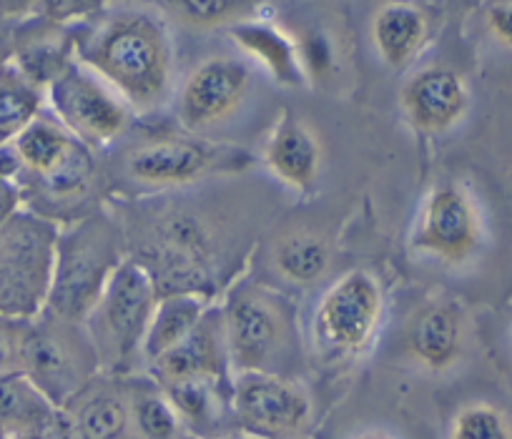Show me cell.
<instances>
[{
  "mask_svg": "<svg viewBox=\"0 0 512 439\" xmlns=\"http://www.w3.org/2000/svg\"><path fill=\"white\" fill-rule=\"evenodd\" d=\"M61 224L23 206L0 226V317L33 322L48 307Z\"/></svg>",
  "mask_w": 512,
  "mask_h": 439,
  "instance_id": "277c9868",
  "label": "cell"
},
{
  "mask_svg": "<svg viewBox=\"0 0 512 439\" xmlns=\"http://www.w3.org/2000/svg\"><path fill=\"white\" fill-rule=\"evenodd\" d=\"M231 417L249 439H302L314 417L307 389L277 372L231 377Z\"/></svg>",
  "mask_w": 512,
  "mask_h": 439,
  "instance_id": "ba28073f",
  "label": "cell"
},
{
  "mask_svg": "<svg viewBox=\"0 0 512 439\" xmlns=\"http://www.w3.org/2000/svg\"><path fill=\"white\" fill-rule=\"evenodd\" d=\"M18 369L56 407H66L96 374H101L86 327L48 312L23 324Z\"/></svg>",
  "mask_w": 512,
  "mask_h": 439,
  "instance_id": "8992f818",
  "label": "cell"
},
{
  "mask_svg": "<svg viewBox=\"0 0 512 439\" xmlns=\"http://www.w3.org/2000/svg\"><path fill=\"white\" fill-rule=\"evenodd\" d=\"M126 256V234L106 209H93L61 224L46 312L68 322H86Z\"/></svg>",
  "mask_w": 512,
  "mask_h": 439,
  "instance_id": "7a4b0ae2",
  "label": "cell"
},
{
  "mask_svg": "<svg viewBox=\"0 0 512 439\" xmlns=\"http://www.w3.org/2000/svg\"><path fill=\"white\" fill-rule=\"evenodd\" d=\"M384 319V291L367 269H352L324 289L312 317L314 342L327 357L354 359L369 352Z\"/></svg>",
  "mask_w": 512,
  "mask_h": 439,
  "instance_id": "52a82bcc",
  "label": "cell"
},
{
  "mask_svg": "<svg viewBox=\"0 0 512 439\" xmlns=\"http://www.w3.org/2000/svg\"><path fill=\"white\" fill-rule=\"evenodd\" d=\"M26 439H78L76 424H73L71 414L66 407L53 409L51 417L41 424L33 434H28Z\"/></svg>",
  "mask_w": 512,
  "mask_h": 439,
  "instance_id": "1f68e13d",
  "label": "cell"
},
{
  "mask_svg": "<svg viewBox=\"0 0 512 439\" xmlns=\"http://www.w3.org/2000/svg\"><path fill=\"white\" fill-rule=\"evenodd\" d=\"M430 38L427 16L412 3L390 0L372 18V43L379 58L392 71L410 66Z\"/></svg>",
  "mask_w": 512,
  "mask_h": 439,
  "instance_id": "d6986e66",
  "label": "cell"
},
{
  "mask_svg": "<svg viewBox=\"0 0 512 439\" xmlns=\"http://www.w3.org/2000/svg\"><path fill=\"white\" fill-rule=\"evenodd\" d=\"M400 103L415 131L440 136L465 118L470 108V88L452 68L427 66L402 86Z\"/></svg>",
  "mask_w": 512,
  "mask_h": 439,
  "instance_id": "4fadbf2b",
  "label": "cell"
},
{
  "mask_svg": "<svg viewBox=\"0 0 512 439\" xmlns=\"http://www.w3.org/2000/svg\"><path fill=\"white\" fill-rule=\"evenodd\" d=\"M13 48L8 46V41H6V36H0V68L6 66V63H11L13 61Z\"/></svg>",
  "mask_w": 512,
  "mask_h": 439,
  "instance_id": "8d00e7d4",
  "label": "cell"
},
{
  "mask_svg": "<svg viewBox=\"0 0 512 439\" xmlns=\"http://www.w3.org/2000/svg\"><path fill=\"white\" fill-rule=\"evenodd\" d=\"M103 0H38V18L48 23H71L93 16Z\"/></svg>",
  "mask_w": 512,
  "mask_h": 439,
  "instance_id": "f546056e",
  "label": "cell"
},
{
  "mask_svg": "<svg viewBox=\"0 0 512 439\" xmlns=\"http://www.w3.org/2000/svg\"><path fill=\"white\" fill-rule=\"evenodd\" d=\"M209 307V294H201V291H174V294L159 297L144 342L146 367L156 362L161 354L169 352L171 347H176L181 339L189 337L196 324L209 312Z\"/></svg>",
  "mask_w": 512,
  "mask_h": 439,
  "instance_id": "44dd1931",
  "label": "cell"
},
{
  "mask_svg": "<svg viewBox=\"0 0 512 439\" xmlns=\"http://www.w3.org/2000/svg\"><path fill=\"white\" fill-rule=\"evenodd\" d=\"M299 61H302L304 78L312 81H327L334 73V48L324 33L312 31L304 33L302 41L297 43Z\"/></svg>",
  "mask_w": 512,
  "mask_h": 439,
  "instance_id": "f1b7e54d",
  "label": "cell"
},
{
  "mask_svg": "<svg viewBox=\"0 0 512 439\" xmlns=\"http://www.w3.org/2000/svg\"><path fill=\"white\" fill-rule=\"evenodd\" d=\"M78 61L106 81L131 111L149 113L169 98L174 46L166 23L146 8H121L76 43Z\"/></svg>",
  "mask_w": 512,
  "mask_h": 439,
  "instance_id": "6da1fadb",
  "label": "cell"
},
{
  "mask_svg": "<svg viewBox=\"0 0 512 439\" xmlns=\"http://www.w3.org/2000/svg\"><path fill=\"white\" fill-rule=\"evenodd\" d=\"M211 439H249V437H244V434H239V432H229V434H219V437H211Z\"/></svg>",
  "mask_w": 512,
  "mask_h": 439,
  "instance_id": "74e56055",
  "label": "cell"
},
{
  "mask_svg": "<svg viewBox=\"0 0 512 439\" xmlns=\"http://www.w3.org/2000/svg\"><path fill=\"white\" fill-rule=\"evenodd\" d=\"M231 377L279 372L297 329L294 307L267 284H234L221 304Z\"/></svg>",
  "mask_w": 512,
  "mask_h": 439,
  "instance_id": "5b68a950",
  "label": "cell"
},
{
  "mask_svg": "<svg viewBox=\"0 0 512 439\" xmlns=\"http://www.w3.org/2000/svg\"><path fill=\"white\" fill-rule=\"evenodd\" d=\"M482 216L470 191L457 181L435 184L420 201L410 249L445 266H462L480 251Z\"/></svg>",
  "mask_w": 512,
  "mask_h": 439,
  "instance_id": "30bf717a",
  "label": "cell"
},
{
  "mask_svg": "<svg viewBox=\"0 0 512 439\" xmlns=\"http://www.w3.org/2000/svg\"><path fill=\"white\" fill-rule=\"evenodd\" d=\"M46 88L33 83L16 63L0 68V146L13 143L43 113Z\"/></svg>",
  "mask_w": 512,
  "mask_h": 439,
  "instance_id": "cb8c5ba5",
  "label": "cell"
},
{
  "mask_svg": "<svg viewBox=\"0 0 512 439\" xmlns=\"http://www.w3.org/2000/svg\"><path fill=\"white\" fill-rule=\"evenodd\" d=\"M447 439H512V422L490 402H470L457 409Z\"/></svg>",
  "mask_w": 512,
  "mask_h": 439,
  "instance_id": "4316f807",
  "label": "cell"
},
{
  "mask_svg": "<svg viewBox=\"0 0 512 439\" xmlns=\"http://www.w3.org/2000/svg\"><path fill=\"white\" fill-rule=\"evenodd\" d=\"M156 302L159 289L154 276L128 254L83 322L103 374L131 377L144 364V342Z\"/></svg>",
  "mask_w": 512,
  "mask_h": 439,
  "instance_id": "3957f363",
  "label": "cell"
},
{
  "mask_svg": "<svg viewBox=\"0 0 512 439\" xmlns=\"http://www.w3.org/2000/svg\"><path fill=\"white\" fill-rule=\"evenodd\" d=\"M13 146L21 156L23 179H43V176L61 169L76 154L81 141H76L61 121L41 113L31 126L23 128Z\"/></svg>",
  "mask_w": 512,
  "mask_h": 439,
  "instance_id": "7402d4cb",
  "label": "cell"
},
{
  "mask_svg": "<svg viewBox=\"0 0 512 439\" xmlns=\"http://www.w3.org/2000/svg\"><path fill=\"white\" fill-rule=\"evenodd\" d=\"M26 322L0 317V374L18 369V352H21V334Z\"/></svg>",
  "mask_w": 512,
  "mask_h": 439,
  "instance_id": "4dcf8cb0",
  "label": "cell"
},
{
  "mask_svg": "<svg viewBox=\"0 0 512 439\" xmlns=\"http://www.w3.org/2000/svg\"><path fill=\"white\" fill-rule=\"evenodd\" d=\"M131 389V409L141 439H181L186 434L179 414L171 407L164 389L154 382H128Z\"/></svg>",
  "mask_w": 512,
  "mask_h": 439,
  "instance_id": "484cf974",
  "label": "cell"
},
{
  "mask_svg": "<svg viewBox=\"0 0 512 439\" xmlns=\"http://www.w3.org/2000/svg\"><path fill=\"white\" fill-rule=\"evenodd\" d=\"M56 404L21 372L0 374V439L28 437L53 414Z\"/></svg>",
  "mask_w": 512,
  "mask_h": 439,
  "instance_id": "603a6c76",
  "label": "cell"
},
{
  "mask_svg": "<svg viewBox=\"0 0 512 439\" xmlns=\"http://www.w3.org/2000/svg\"><path fill=\"white\" fill-rule=\"evenodd\" d=\"M329 261H332L329 244L312 231H294L274 244V269L289 284H317L327 274Z\"/></svg>",
  "mask_w": 512,
  "mask_h": 439,
  "instance_id": "d4e9b609",
  "label": "cell"
},
{
  "mask_svg": "<svg viewBox=\"0 0 512 439\" xmlns=\"http://www.w3.org/2000/svg\"><path fill=\"white\" fill-rule=\"evenodd\" d=\"M149 374L156 384H174L184 379H216L231 382V362L226 349L224 317L221 304H211L194 332L176 347L149 364Z\"/></svg>",
  "mask_w": 512,
  "mask_h": 439,
  "instance_id": "5bb4252c",
  "label": "cell"
},
{
  "mask_svg": "<svg viewBox=\"0 0 512 439\" xmlns=\"http://www.w3.org/2000/svg\"><path fill=\"white\" fill-rule=\"evenodd\" d=\"M465 342V314L452 299L425 302L407 322V354L417 367L430 374H445L455 369L465 354Z\"/></svg>",
  "mask_w": 512,
  "mask_h": 439,
  "instance_id": "9a60e30c",
  "label": "cell"
},
{
  "mask_svg": "<svg viewBox=\"0 0 512 439\" xmlns=\"http://www.w3.org/2000/svg\"><path fill=\"white\" fill-rule=\"evenodd\" d=\"M36 13L38 0H0V21H26Z\"/></svg>",
  "mask_w": 512,
  "mask_h": 439,
  "instance_id": "e575fe53",
  "label": "cell"
},
{
  "mask_svg": "<svg viewBox=\"0 0 512 439\" xmlns=\"http://www.w3.org/2000/svg\"><path fill=\"white\" fill-rule=\"evenodd\" d=\"M8 439H26V437H8Z\"/></svg>",
  "mask_w": 512,
  "mask_h": 439,
  "instance_id": "f35d334b",
  "label": "cell"
},
{
  "mask_svg": "<svg viewBox=\"0 0 512 439\" xmlns=\"http://www.w3.org/2000/svg\"><path fill=\"white\" fill-rule=\"evenodd\" d=\"M349 439H397V437L392 432H387V429L372 427V429H362V432L352 434Z\"/></svg>",
  "mask_w": 512,
  "mask_h": 439,
  "instance_id": "d590c367",
  "label": "cell"
},
{
  "mask_svg": "<svg viewBox=\"0 0 512 439\" xmlns=\"http://www.w3.org/2000/svg\"><path fill=\"white\" fill-rule=\"evenodd\" d=\"M487 28L502 46L512 48V3H497L487 13Z\"/></svg>",
  "mask_w": 512,
  "mask_h": 439,
  "instance_id": "d6a6232c",
  "label": "cell"
},
{
  "mask_svg": "<svg viewBox=\"0 0 512 439\" xmlns=\"http://www.w3.org/2000/svg\"><path fill=\"white\" fill-rule=\"evenodd\" d=\"M78 439H141L126 377L96 374L66 404Z\"/></svg>",
  "mask_w": 512,
  "mask_h": 439,
  "instance_id": "2e32d148",
  "label": "cell"
},
{
  "mask_svg": "<svg viewBox=\"0 0 512 439\" xmlns=\"http://www.w3.org/2000/svg\"><path fill=\"white\" fill-rule=\"evenodd\" d=\"M249 164V154L234 146L201 138H159L134 149L126 159L128 179L149 189H181L206 176L239 171Z\"/></svg>",
  "mask_w": 512,
  "mask_h": 439,
  "instance_id": "8fae6325",
  "label": "cell"
},
{
  "mask_svg": "<svg viewBox=\"0 0 512 439\" xmlns=\"http://www.w3.org/2000/svg\"><path fill=\"white\" fill-rule=\"evenodd\" d=\"M254 0H166V6L176 13V18L194 28L234 26Z\"/></svg>",
  "mask_w": 512,
  "mask_h": 439,
  "instance_id": "83f0119b",
  "label": "cell"
},
{
  "mask_svg": "<svg viewBox=\"0 0 512 439\" xmlns=\"http://www.w3.org/2000/svg\"><path fill=\"white\" fill-rule=\"evenodd\" d=\"M322 141L304 118L284 111L264 146V166L297 194H309L322 174Z\"/></svg>",
  "mask_w": 512,
  "mask_h": 439,
  "instance_id": "e0dca14e",
  "label": "cell"
},
{
  "mask_svg": "<svg viewBox=\"0 0 512 439\" xmlns=\"http://www.w3.org/2000/svg\"><path fill=\"white\" fill-rule=\"evenodd\" d=\"M23 206H26V201H23L21 184L11 179H0V226L6 224L13 214H18Z\"/></svg>",
  "mask_w": 512,
  "mask_h": 439,
  "instance_id": "836d02e7",
  "label": "cell"
},
{
  "mask_svg": "<svg viewBox=\"0 0 512 439\" xmlns=\"http://www.w3.org/2000/svg\"><path fill=\"white\" fill-rule=\"evenodd\" d=\"M229 36L246 56L267 68L269 76L282 86L297 88L307 81L302 61H299L297 43L272 23L239 21L229 28Z\"/></svg>",
  "mask_w": 512,
  "mask_h": 439,
  "instance_id": "ffe728a7",
  "label": "cell"
},
{
  "mask_svg": "<svg viewBox=\"0 0 512 439\" xmlns=\"http://www.w3.org/2000/svg\"><path fill=\"white\" fill-rule=\"evenodd\" d=\"M251 86V73L241 58L209 56L186 76L179 91V123L189 133H204L239 113Z\"/></svg>",
  "mask_w": 512,
  "mask_h": 439,
  "instance_id": "7c38bea8",
  "label": "cell"
},
{
  "mask_svg": "<svg viewBox=\"0 0 512 439\" xmlns=\"http://www.w3.org/2000/svg\"><path fill=\"white\" fill-rule=\"evenodd\" d=\"M46 101L53 118L68 128L86 149H103L126 133L131 108L81 61H73L51 86Z\"/></svg>",
  "mask_w": 512,
  "mask_h": 439,
  "instance_id": "9c48e42d",
  "label": "cell"
},
{
  "mask_svg": "<svg viewBox=\"0 0 512 439\" xmlns=\"http://www.w3.org/2000/svg\"><path fill=\"white\" fill-rule=\"evenodd\" d=\"M179 414L186 434L196 439H211L226 432V417H231V382L216 379H184L174 384H159ZM234 422V417H231Z\"/></svg>",
  "mask_w": 512,
  "mask_h": 439,
  "instance_id": "ac0fdd59",
  "label": "cell"
}]
</instances>
